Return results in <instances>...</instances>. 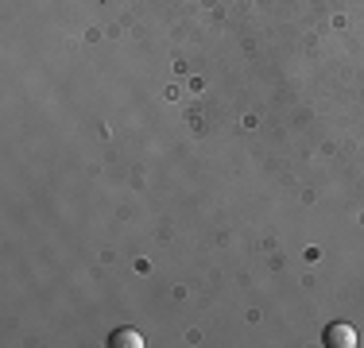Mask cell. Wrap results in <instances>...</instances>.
I'll return each instance as SVG.
<instances>
[{
	"label": "cell",
	"instance_id": "obj_1",
	"mask_svg": "<svg viewBox=\"0 0 364 348\" xmlns=\"http://www.w3.org/2000/svg\"><path fill=\"white\" fill-rule=\"evenodd\" d=\"M322 341H326L329 348H357V329L345 325V321H333V325L326 329Z\"/></svg>",
	"mask_w": 364,
	"mask_h": 348
},
{
	"label": "cell",
	"instance_id": "obj_2",
	"mask_svg": "<svg viewBox=\"0 0 364 348\" xmlns=\"http://www.w3.org/2000/svg\"><path fill=\"white\" fill-rule=\"evenodd\" d=\"M112 348H144V337L136 333V329H117V333L109 337Z\"/></svg>",
	"mask_w": 364,
	"mask_h": 348
}]
</instances>
